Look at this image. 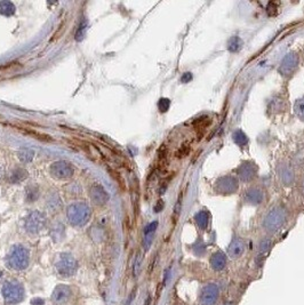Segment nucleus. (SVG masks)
Instances as JSON below:
<instances>
[{"label": "nucleus", "mask_w": 304, "mask_h": 305, "mask_svg": "<svg viewBox=\"0 0 304 305\" xmlns=\"http://www.w3.org/2000/svg\"><path fill=\"white\" fill-rule=\"evenodd\" d=\"M89 198L96 206H104L109 201V194L101 184L94 183L89 188Z\"/></svg>", "instance_id": "9"}, {"label": "nucleus", "mask_w": 304, "mask_h": 305, "mask_svg": "<svg viewBox=\"0 0 304 305\" xmlns=\"http://www.w3.org/2000/svg\"><path fill=\"white\" fill-rule=\"evenodd\" d=\"M17 156H19V159L21 160V163L29 164V163H31V161L33 160L34 151L29 149V147H23V149H21L19 151Z\"/></svg>", "instance_id": "19"}, {"label": "nucleus", "mask_w": 304, "mask_h": 305, "mask_svg": "<svg viewBox=\"0 0 304 305\" xmlns=\"http://www.w3.org/2000/svg\"><path fill=\"white\" fill-rule=\"evenodd\" d=\"M245 243L240 238H234L229 247V255L232 258H238L244 254Z\"/></svg>", "instance_id": "12"}, {"label": "nucleus", "mask_w": 304, "mask_h": 305, "mask_svg": "<svg viewBox=\"0 0 304 305\" xmlns=\"http://www.w3.org/2000/svg\"><path fill=\"white\" fill-rule=\"evenodd\" d=\"M220 296L219 286L215 283H207L203 288L200 294V303L202 305H215Z\"/></svg>", "instance_id": "8"}, {"label": "nucleus", "mask_w": 304, "mask_h": 305, "mask_svg": "<svg viewBox=\"0 0 304 305\" xmlns=\"http://www.w3.org/2000/svg\"><path fill=\"white\" fill-rule=\"evenodd\" d=\"M158 228V222L154 221L150 223L149 225L147 226L146 229H144V241H143V245H144V248H146V250H148L150 248L151 243H152V240H153V236H154V233H155V230H157Z\"/></svg>", "instance_id": "13"}, {"label": "nucleus", "mask_w": 304, "mask_h": 305, "mask_svg": "<svg viewBox=\"0 0 304 305\" xmlns=\"http://www.w3.org/2000/svg\"><path fill=\"white\" fill-rule=\"evenodd\" d=\"M72 295H74V291H72L70 286L57 284L54 288L53 293H51V302L55 305H64L71 301Z\"/></svg>", "instance_id": "7"}, {"label": "nucleus", "mask_w": 304, "mask_h": 305, "mask_svg": "<svg viewBox=\"0 0 304 305\" xmlns=\"http://www.w3.org/2000/svg\"><path fill=\"white\" fill-rule=\"evenodd\" d=\"M87 26H88V23L87 21L84 20L82 22L79 24V27L77 30V32H76V40L77 41H80L84 39L85 34H86V31H87Z\"/></svg>", "instance_id": "20"}, {"label": "nucleus", "mask_w": 304, "mask_h": 305, "mask_svg": "<svg viewBox=\"0 0 304 305\" xmlns=\"http://www.w3.org/2000/svg\"><path fill=\"white\" fill-rule=\"evenodd\" d=\"M16 12V7L12 1H8V0H3V1H0V14L2 16L10 17L13 16Z\"/></svg>", "instance_id": "18"}, {"label": "nucleus", "mask_w": 304, "mask_h": 305, "mask_svg": "<svg viewBox=\"0 0 304 305\" xmlns=\"http://www.w3.org/2000/svg\"><path fill=\"white\" fill-rule=\"evenodd\" d=\"M47 225V216L40 211H33L26 216L24 221V229L29 235H38Z\"/></svg>", "instance_id": "5"}, {"label": "nucleus", "mask_w": 304, "mask_h": 305, "mask_svg": "<svg viewBox=\"0 0 304 305\" xmlns=\"http://www.w3.org/2000/svg\"><path fill=\"white\" fill-rule=\"evenodd\" d=\"M64 193L67 194L68 198H78L79 195L82 193V188L78 184V182H74V183H69L67 187L64 188Z\"/></svg>", "instance_id": "17"}, {"label": "nucleus", "mask_w": 304, "mask_h": 305, "mask_svg": "<svg viewBox=\"0 0 304 305\" xmlns=\"http://www.w3.org/2000/svg\"><path fill=\"white\" fill-rule=\"evenodd\" d=\"M210 265H212L213 270L215 271H222L224 267L227 266V257L223 253L217 252L214 254L210 258Z\"/></svg>", "instance_id": "14"}, {"label": "nucleus", "mask_w": 304, "mask_h": 305, "mask_svg": "<svg viewBox=\"0 0 304 305\" xmlns=\"http://www.w3.org/2000/svg\"><path fill=\"white\" fill-rule=\"evenodd\" d=\"M295 112L298 113V116L300 117V118L304 120V99H299V101L296 102Z\"/></svg>", "instance_id": "22"}, {"label": "nucleus", "mask_w": 304, "mask_h": 305, "mask_svg": "<svg viewBox=\"0 0 304 305\" xmlns=\"http://www.w3.org/2000/svg\"><path fill=\"white\" fill-rule=\"evenodd\" d=\"M57 273L63 278H70L75 276L78 270V262L75 258L74 255L69 253H63L58 256V258L55 263Z\"/></svg>", "instance_id": "4"}, {"label": "nucleus", "mask_w": 304, "mask_h": 305, "mask_svg": "<svg viewBox=\"0 0 304 305\" xmlns=\"http://www.w3.org/2000/svg\"><path fill=\"white\" fill-rule=\"evenodd\" d=\"M202 216H203L202 218H200L198 216V217H197V221H198V224L200 225V228L205 229L206 225H207V218L203 217V212H202Z\"/></svg>", "instance_id": "24"}, {"label": "nucleus", "mask_w": 304, "mask_h": 305, "mask_svg": "<svg viewBox=\"0 0 304 305\" xmlns=\"http://www.w3.org/2000/svg\"><path fill=\"white\" fill-rule=\"evenodd\" d=\"M46 207L48 211L51 212H58L62 209V199L60 197V194L57 193V191L51 190L48 192L47 197H46Z\"/></svg>", "instance_id": "10"}, {"label": "nucleus", "mask_w": 304, "mask_h": 305, "mask_svg": "<svg viewBox=\"0 0 304 305\" xmlns=\"http://www.w3.org/2000/svg\"><path fill=\"white\" fill-rule=\"evenodd\" d=\"M30 264V252L25 246L15 245L7 255V266L14 271L25 270Z\"/></svg>", "instance_id": "3"}, {"label": "nucleus", "mask_w": 304, "mask_h": 305, "mask_svg": "<svg viewBox=\"0 0 304 305\" xmlns=\"http://www.w3.org/2000/svg\"><path fill=\"white\" fill-rule=\"evenodd\" d=\"M192 79V75H191V73H190V72H186V73L183 75L182 77V82H188V81H190Z\"/></svg>", "instance_id": "25"}, {"label": "nucleus", "mask_w": 304, "mask_h": 305, "mask_svg": "<svg viewBox=\"0 0 304 305\" xmlns=\"http://www.w3.org/2000/svg\"><path fill=\"white\" fill-rule=\"evenodd\" d=\"M282 223H284V215H282V212L279 211H275L265 218L264 226L267 230L274 231V230L280 228Z\"/></svg>", "instance_id": "11"}, {"label": "nucleus", "mask_w": 304, "mask_h": 305, "mask_svg": "<svg viewBox=\"0 0 304 305\" xmlns=\"http://www.w3.org/2000/svg\"><path fill=\"white\" fill-rule=\"evenodd\" d=\"M27 176V170L24 169V168H15V169L12 170V173L9 175V182L12 184H17L23 182L24 180H26Z\"/></svg>", "instance_id": "16"}, {"label": "nucleus", "mask_w": 304, "mask_h": 305, "mask_svg": "<svg viewBox=\"0 0 304 305\" xmlns=\"http://www.w3.org/2000/svg\"><path fill=\"white\" fill-rule=\"evenodd\" d=\"M50 173L51 176L56 178V180L67 181L70 180V178H72V176H74L75 168L69 161L58 160L51 164Z\"/></svg>", "instance_id": "6"}, {"label": "nucleus", "mask_w": 304, "mask_h": 305, "mask_svg": "<svg viewBox=\"0 0 304 305\" xmlns=\"http://www.w3.org/2000/svg\"><path fill=\"white\" fill-rule=\"evenodd\" d=\"M169 104H171V102H169L168 98H161L158 103V108L159 110H160V112L167 111V110L169 109Z\"/></svg>", "instance_id": "23"}, {"label": "nucleus", "mask_w": 304, "mask_h": 305, "mask_svg": "<svg viewBox=\"0 0 304 305\" xmlns=\"http://www.w3.org/2000/svg\"><path fill=\"white\" fill-rule=\"evenodd\" d=\"M1 295L6 305H16L23 302L25 297V289L19 280L10 279L3 282Z\"/></svg>", "instance_id": "2"}, {"label": "nucleus", "mask_w": 304, "mask_h": 305, "mask_svg": "<svg viewBox=\"0 0 304 305\" xmlns=\"http://www.w3.org/2000/svg\"><path fill=\"white\" fill-rule=\"evenodd\" d=\"M40 197V190L39 187L36 184H29L25 188V201L29 204H33L36 202Z\"/></svg>", "instance_id": "15"}, {"label": "nucleus", "mask_w": 304, "mask_h": 305, "mask_svg": "<svg viewBox=\"0 0 304 305\" xmlns=\"http://www.w3.org/2000/svg\"><path fill=\"white\" fill-rule=\"evenodd\" d=\"M164 208V204H162V201L161 200H159L158 201V204H157V206H155L154 207V211H161V209Z\"/></svg>", "instance_id": "26"}, {"label": "nucleus", "mask_w": 304, "mask_h": 305, "mask_svg": "<svg viewBox=\"0 0 304 305\" xmlns=\"http://www.w3.org/2000/svg\"><path fill=\"white\" fill-rule=\"evenodd\" d=\"M92 217V211L88 204L84 201L74 202L67 209V218L70 225L75 228H82Z\"/></svg>", "instance_id": "1"}, {"label": "nucleus", "mask_w": 304, "mask_h": 305, "mask_svg": "<svg viewBox=\"0 0 304 305\" xmlns=\"http://www.w3.org/2000/svg\"><path fill=\"white\" fill-rule=\"evenodd\" d=\"M53 231L54 233H51V236H53V240L55 239L56 240L57 238L58 239H62L63 238V235H64V225H62L61 223H57L56 225L53 226ZM51 231V232H53Z\"/></svg>", "instance_id": "21"}]
</instances>
